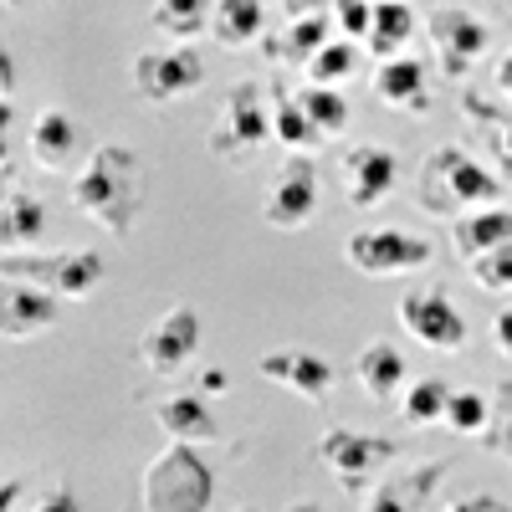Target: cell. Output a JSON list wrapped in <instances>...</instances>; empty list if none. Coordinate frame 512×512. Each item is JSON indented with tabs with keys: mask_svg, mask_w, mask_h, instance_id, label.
Masks as SVG:
<instances>
[{
	"mask_svg": "<svg viewBox=\"0 0 512 512\" xmlns=\"http://www.w3.org/2000/svg\"><path fill=\"white\" fill-rule=\"evenodd\" d=\"M72 205L108 236H128L144 216V169L128 144H98L72 180Z\"/></svg>",
	"mask_w": 512,
	"mask_h": 512,
	"instance_id": "cell-1",
	"label": "cell"
},
{
	"mask_svg": "<svg viewBox=\"0 0 512 512\" xmlns=\"http://www.w3.org/2000/svg\"><path fill=\"white\" fill-rule=\"evenodd\" d=\"M497 200H502V180L492 169H482L461 144H441L425 159L420 205L431 210V216H456L466 205H497Z\"/></svg>",
	"mask_w": 512,
	"mask_h": 512,
	"instance_id": "cell-2",
	"label": "cell"
},
{
	"mask_svg": "<svg viewBox=\"0 0 512 512\" xmlns=\"http://www.w3.org/2000/svg\"><path fill=\"white\" fill-rule=\"evenodd\" d=\"M210 502H216V472L195 446L175 441L144 466V512H210Z\"/></svg>",
	"mask_w": 512,
	"mask_h": 512,
	"instance_id": "cell-3",
	"label": "cell"
},
{
	"mask_svg": "<svg viewBox=\"0 0 512 512\" xmlns=\"http://www.w3.org/2000/svg\"><path fill=\"white\" fill-rule=\"evenodd\" d=\"M103 256L98 251H52V256H21V251H6V262H0V277H16V282H36L57 297H93L103 287Z\"/></svg>",
	"mask_w": 512,
	"mask_h": 512,
	"instance_id": "cell-4",
	"label": "cell"
},
{
	"mask_svg": "<svg viewBox=\"0 0 512 512\" xmlns=\"http://www.w3.org/2000/svg\"><path fill=\"white\" fill-rule=\"evenodd\" d=\"M272 139V113L262 98V82H236L221 103V118L210 128V154L221 159H246Z\"/></svg>",
	"mask_w": 512,
	"mask_h": 512,
	"instance_id": "cell-5",
	"label": "cell"
},
{
	"mask_svg": "<svg viewBox=\"0 0 512 512\" xmlns=\"http://www.w3.org/2000/svg\"><path fill=\"white\" fill-rule=\"evenodd\" d=\"M344 256H349V267L369 277H395V272H415L431 262V241L415 231H400V226H369L344 241Z\"/></svg>",
	"mask_w": 512,
	"mask_h": 512,
	"instance_id": "cell-6",
	"label": "cell"
},
{
	"mask_svg": "<svg viewBox=\"0 0 512 512\" xmlns=\"http://www.w3.org/2000/svg\"><path fill=\"white\" fill-rule=\"evenodd\" d=\"M205 82V57L195 47H164V52H139L134 57V93L144 103H180L200 93Z\"/></svg>",
	"mask_w": 512,
	"mask_h": 512,
	"instance_id": "cell-7",
	"label": "cell"
},
{
	"mask_svg": "<svg viewBox=\"0 0 512 512\" xmlns=\"http://www.w3.org/2000/svg\"><path fill=\"white\" fill-rule=\"evenodd\" d=\"M431 47H436V62L446 77H466L487 52H492V26L482 16H472L466 6H441L431 16Z\"/></svg>",
	"mask_w": 512,
	"mask_h": 512,
	"instance_id": "cell-8",
	"label": "cell"
},
{
	"mask_svg": "<svg viewBox=\"0 0 512 512\" xmlns=\"http://www.w3.org/2000/svg\"><path fill=\"white\" fill-rule=\"evenodd\" d=\"M400 323H405V333L415 338V344L436 349V354L466 349V318H461V308L451 303L441 287L405 292V297H400Z\"/></svg>",
	"mask_w": 512,
	"mask_h": 512,
	"instance_id": "cell-9",
	"label": "cell"
},
{
	"mask_svg": "<svg viewBox=\"0 0 512 512\" xmlns=\"http://www.w3.org/2000/svg\"><path fill=\"white\" fill-rule=\"evenodd\" d=\"M200 338H205L200 313H195L190 303H180V308L159 313V318L144 328L139 359H144V369H154V374H180V369L200 354Z\"/></svg>",
	"mask_w": 512,
	"mask_h": 512,
	"instance_id": "cell-10",
	"label": "cell"
},
{
	"mask_svg": "<svg viewBox=\"0 0 512 512\" xmlns=\"http://www.w3.org/2000/svg\"><path fill=\"white\" fill-rule=\"evenodd\" d=\"M390 456H395V446L384 441V436H364V431H349V425H338V431L318 436V461L338 477V487H344V492H359Z\"/></svg>",
	"mask_w": 512,
	"mask_h": 512,
	"instance_id": "cell-11",
	"label": "cell"
},
{
	"mask_svg": "<svg viewBox=\"0 0 512 512\" xmlns=\"http://www.w3.org/2000/svg\"><path fill=\"white\" fill-rule=\"evenodd\" d=\"M313 210H318V164L308 154H292L267 190L262 216L272 231H303L313 221Z\"/></svg>",
	"mask_w": 512,
	"mask_h": 512,
	"instance_id": "cell-12",
	"label": "cell"
},
{
	"mask_svg": "<svg viewBox=\"0 0 512 512\" xmlns=\"http://www.w3.org/2000/svg\"><path fill=\"white\" fill-rule=\"evenodd\" d=\"M338 175H344V200L354 210H369L379 200H390L395 185H400V159L395 149L384 144H359L344 154V164H338Z\"/></svg>",
	"mask_w": 512,
	"mask_h": 512,
	"instance_id": "cell-13",
	"label": "cell"
},
{
	"mask_svg": "<svg viewBox=\"0 0 512 512\" xmlns=\"http://www.w3.org/2000/svg\"><path fill=\"white\" fill-rule=\"evenodd\" d=\"M256 374H262L267 384H282V390H292L297 400H308V405H323L333 395V384H338L333 364L308 354V349H272V354L256 359Z\"/></svg>",
	"mask_w": 512,
	"mask_h": 512,
	"instance_id": "cell-14",
	"label": "cell"
},
{
	"mask_svg": "<svg viewBox=\"0 0 512 512\" xmlns=\"http://www.w3.org/2000/svg\"><path fill=\"white\" fill-rule=\"evenodd\" d=\"M57 318H62V297H57V292L36 287V282L6 277V292H0V333H6L11 344L57 328Z\"/></svg>",
	"mask_w": 512,
	"mask_h": 512,
	"instance_id": "cell-15",
	"label": "cell"
},
{
	"mask_svg": "<svg viewBox=\"0 0 512 512\" xmlns=\"http://www.w3.org/2000/svg\"><path fill=\"white\" fill-rule=\"evenodd\" d=\"M26 149H31L36 169L67 175V169L77 164V154H82V134H77V123L62 108H41L36 123H31V134H26Z\"/></svg>",
	"mask_w": 512,
	"mask_h": 512,
	"instance_id": "cell-16",
	"label": "cell"
},
{
	"mask_svg": "<svg viewBox=\"0 0 512 512\" xmlns=\"http://www.w3.org/2000/svg\"><path fill=\"white\" fill-rule=\"evenodd\" d=\"M354 379H359V390L374 400V405H390L405 395V384H410V364L395 344H369L359 349L354 359Z\"/></svg>",
	"mask_w": 512,
	"mask_h": 512,
	"instance_id": "cell-17",
	"label": "cell"
},
{
	"mask_svg": "<svg viewBox=\"0 0 512 512\" xmlns=\"http://www.w3.org/2000/svg\"><path fill=\"white\" fill-rule=\"evenodd\" d=\"M159 420V431L169 441H185V446H216L221 441V425L216 415H210V400L205 395H175V400H164L154 410Z\"/></svg>",
	"mask_w": 512,
	"mask_h": 512,
	"instance_id": "cell-18",
	"label": "cell"
},
{
	"mask_svg": "<svg viewBox=\"0 0 512 512\" xmlns=\"http://www.w3.org/2000/svg\"><path fill=\"white\" fill-rule=\"evenodd\" d=\"M47 236V205L31 200L16 180H6V200H0V251H26Z\"/></svg>",
	"mask_w": 512,
	"mask_h": 512,
	"instance_id": "cell-19",
	"label": "cell"
},
{
	"mask_svg": "<svg viewBox=\"0 0 512 512\" xmlns=\"http://www.w3.org/2000/svg\"><path fill=\"white\" fill-rule=\"evenodd\" d=\"M374 93H379V103H390V108L425 113V108H431V88H425V62H415V57H390V62H379Z\"/></svg>",
	"mask_w": 512,
	"mask_h": 512,
	"instance_id": "cell-20",
	"label": "cell"
},
{
	"mask_svg": "<svg viewBox=\"0 0 512 512\" xmlns=\"http://www.w3.org/2000/svg\"><path fill=\"white\" fill-rule=\"evenodd\" d=\"M451 236H456V251L466 256V262H472V256H487V251L512 241V210L482 205V210H472V216H456Z\"/></svg>",
	"mask_w": 512,
	"mask_h": 512,
	"instance_id": "cell-21",
	"label": "cell"
},
{
	"mask_svg": "<svg viewBox=\"0 0 512 512\" xmlns=\"http://www.w3.org/2000/svg\"><path fill=\"white\" fill-rule=\"evenodd\" d=\"M267 31V6L262 0H216V16H210V36L221 41L226 52L251 47L256 36Z\"/></svg>",
	"mask_w": 512,
	"mask_h": 512,
	"instance_id": "cell-22",
	"label": "cell"
},
{
	"mask_svg": "<svg viewBox=\"0 0 512 512\" xmlns=\"http://www.w3.org/2000/svg\"><path fill=\"white\" fill-rule=\"evenodd\" d=\"M333 41V26H328V16H303V21H287L282 26V36L267 47V57L272 62H287V67H308L323 47Z\"/></svg>",
	"mask_w": 512,
	"mask_h": 512,
	"instance_id": "cell-23",
	"label": "cell"
},
{
	"mask_svg": "<svg viewBox=\"0 0 512 512\" xmlns=\"http://www.w3.org/2000/svg\"><path fill=\"white\" fill-rule=\"evenodd\" d=\"M410 31H415V11L405 6V0H374V21H369V36H364L369 57H379V62L400 57Z\"/></svg>",
	"mask_w": 512,
	"mask_h": 512,
	"instance_id": "cell-24",
	"label": "cell"
},
{
	"mask_svg": "<svg viewBox=\"0 0 512 512\" xmlns=\"http://www.w3.org/2000/svg\"><path fill=\"white\" fill-rule=\"evenodd\" d=\"M210 16H216V0H154L149 6V26L175 36V41H190L210 26Z\"/></svg>",
	"mask_w": 512,
	"mask_h": 512,
	"instance_id": "cell-25",
	"label": "cell"
},
{
	"mask_svg": "<svg viewBox=\"0 0 512 512\" xmlns=\"http://www.w3.org/2000/svg\"><path fill=\"white\" fill-rule=\"evenodd\" d=\"M446 405H451V390L441 379H415V384H405V395H400V420L415 425V431H425V425H446Z\"/></svg>",
	"mask_w": 512,
	"mask_h": 512,
	"instance_id": "cell-26",
	"label": "cell"
},
{
	"mask_svg": "<svg viewBox=\"0 0 512 512\" xmlns=\"http://www.w3.org/2000/svg\"><path fill=\"white\" fill-rule=\"evenodd\" d=\"M272 139H277L282 149H292V154H308L323 134L313 128V118H308L303 103L287 98V93H277V108H272Z\"/></svg>",
	"mask_w": 512,
	"mask_h": 512,
	"instance_id": "cell-27",
	"label": "cell"
},
{
	"mask_svg": "<svg viewBox=\"0 0 512 512\" xmlns=\"http://www.w3.org/2000/svg\"><path fill=\"white\" fill-rule=\"evenodd\" d=\"M297 103L308 108V118H313V128L323 139H338L349 128V98L338 93V88H323V82H308L303 93H297Z\"/></svg>",
	"mask_w": 512,
	"mask_h": 512,
	"instance_id": "cell-28",
	"label": "cell"
},
{
	"mask_svg": "<svg viewBox=\"0 0 512 512\" xmlns=\"http://www.w3.org/2000/svg\"><path fill=\"white\" fill-rule=\"evenodd\" d=\"M436 477H441V466H425L415 482H384V487H374V497H369L364 512H415L420 497H425V487H431Z\"/></svg>",
	"mask_w": 512,
	"mask_h": 512,
	"instance_id": "cell-29",
	"label": "cell"
},
{
	"mask_svg": "<svg viewBox=\"0 0 512 512\" xmlns=\"http://www.w3.org/2000/svg\"><path fill=\"white\" fill-rule=\"evenodd\" d=\"M446 425H451L456 436H482L487 425H492V405H487V395H477V390H456L451 405H446Z\"/></svg>",
	"mask_w": 512,
	"mask_h": 512,
	"instance_id": "cell-30",
	"label": "cell"
},
{
	"mask_svg": "<svg viewBox=\"0 0 512 512\" xmlns=\"http://www.w3.org/2000/svg\"><path fill=\"white\" fill-rule=\"evenodd\" d=\"M359 67V52H354V41H328V47L308 62V82H323V88H338L349 72Z\"/></svg>",
	"mask_w": 512,
	"mask_h": 512,
	"instance_id": "cell-31",
	"label": "cell"
},
{
	"mask_svg": "<svg viewBox=\"0 0 512 512\" xmlns=\"http://www.w3.org/2000/svg\"><path fill=\"white\" fill-rule=\"evenodd\" d=\"M472 277L487 287V292H512V241L487 251V256H472Z\"/></svg>",
	"mask_w": 512,
	"mask_h": 512,
	"instance_id": "cell-32",
	"label": "cell"
},
{
	"mask_svg": "<svg viewBox=\"0 0 512 512\" xmlns=\"http://www.w3.org/2000/svg\"><path fill=\"white\" fill-rule=\"evenodd\" d=\"M369 21H374L369 0H333V26L344 31V41H364L369 36Z\"/></svg>",
	"mask_w": 512,
	"mask_h": 512,
	"instance_id": "cell-33",
	"label": "cell"
},
{
	"mask_svg": "<svg viewBox=\"0 0 512 512\" xmlns=\"http://www.w3.org/2000/svg\"><path fill=\"white\" fill-rule=\"evenodd\" d=\"M26 512H88V507L77 502V492H72L67 482H57L52 492H41V497H36V502H31Z\"/></svg>",
	"mask_w": 512,
	"mask_h": 512,
	"instance_id": "cell-34",
	"label": "cell"
},
{
	"mask_svg": "<svg viewBox=\"0 0 512 512\" xmlns=\"http://www.w3.org/2000/svg\"><path fill=\"white\" fill-rule=\"evenodd\" d=\"M492 344H497L502 359H512V308H502V313L492 318Z\"/></svg>",
	"mask_w": 512,
	"mask_h": 512,
	"instance_id": "cell-35",
	"label": "cell"
},
{
	"mask_svg": "<svg viewBox=\"0 0 512 512\" xmlns=\"http://www.w3.org/2000/svg\"><path fill=\"white\" fill-rule=\"evenodd\" d=\"M328 6H333V0H282L287 21H303V16H323Z\"/></svg>",
	"mask_w": 512,
	"mask_h": 512,
	"instance_id": "cell-36",
	"label": "cell"
},
{
	"mask_svg": "<svg viewBox=\"0 0 512 512\" xmlns=\"http://www.w3.org/2000/svg\"><path fill=\"white\" fill-rule=\"evenodd\" d=\"M492 144H497V159L507 164V175H502V185H512V118L497 128V134H492Z\"/></svg>",
	"mask_w": 512,
	"mask_h": 512,
	"instance_id": "cell-37",
	"label": "cell"
},
{
	"mask_svg": "<svg viewBox=\"0 0 512 512\" xmlns=\"http://www.w3.org/2000/svg\"><path fill=\"white\" fill-rule=\"evenodd\" d=\"M446 512H507V507L492 502V497H461V502H451Z\"/></svg>",
	"mask_w": 512,
	"mask_h": 512,
	"instance_id": "cell-38",
	"label": "cell"
},
{
	"mask_svg": "<svg viewBox=\"0 0 512 512\" xmlns=\"http://www.w3.org/2000/svg\"><path fill=\"white\" fill-rule=\"evenodd\" d=\"M226 384H231V379H226L221 369H210V374H205V395H226Z\"/></svg>",
	"mask_w": 512,
	"mask_h": 512,
	"instance_id": "cell-39",
	"label": "cell"
},
{
	"mask_svg": "<svg viewBox=\"0 0 512 512\" xmlns=\"http://www.w3.org/2000/svg\"><path fill=\"white\" fill-rule=\"evenodd\" d=\"M497 88L512 98V52H507V57H502V67H497Z\"/></svg>",
	"mask_w": 512,
	"mask_h": 512,
	"instance_id": "cell-40",
	"label": "cell"
},
{
	"mask_svg": "<svg viewBox=\"0 0 512 512\" xmlns=\"http://www.w3.org/2000/svg\"><path fill=\"white\" fill-rule=\"evenodd\" d=\"M287 512H323V507H313V502H297V507H287Z\"/></svg>",
	"mask_w": 512,
	"mask_h": 512,
	"instance_id": "cell-41",
	"label": "cell"
},
{
	"mask_svg": "<svg viewBox=\"0 0 512 512\" xmlns=\"http://www.w3.org/2000/svg\"><path fill=\"white\" fill-rule=\"evenodd\" d=\"M236 512H256V507H236Z\"/></svg>",
	"mask_w": 512,
	"mask_h": 512,
	"instance_id": "cell-42",
	"label": "cell"
},
{
	"mask_svg": "<svg viewBox=\"0 0 512 512\" xmlns=\"http://www.w3.org/2000/svg\"><path fill=\"white\" fill-rule=\"evenodd\" d=\"M6 6H21V0H6Z\"/></svg>",
	"mask_w": 512,
	"mask_h": 512,
	"instance_id": "cell-43",
	"label": "cell"
}]
</instances>
